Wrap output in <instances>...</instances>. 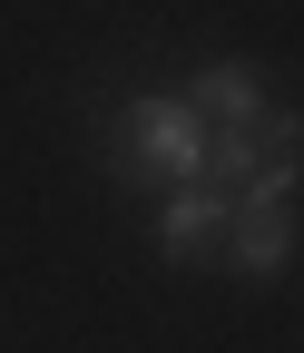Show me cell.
<instances>
[{
	"instance_id": "1",
	"label": "cell",
	"mask_w": 304,
	"mask_h": 353,
	"mask_svg": "<svg viewBox=\"0 0 304 353\" xmlns=\"http://www.w3.org/2000/svg\"><path fill=\"white\" fill-rule=\"evenodd\" d=\"M196 157H206V128L187 99H138L118 118V176H167V187H196Z\"/></svg>"
},
{
	"instance_id": "2",
	"label": "cell",
	"mask_w": 304,
	"mask_h": 353,
	"mask_svg": "<svg viewBox=\"0 0 304 353\" xmlns=\"http://www.w3.org/2000/svg\"><path fill=\"white\" fill-rule=\"evenodd\" d=\"M187 108H196V128H265V88L245 69H206L187 88Z\"/></svg>"
},
{
	"instance_id": "3",
	"label": "cell",
	"mask_w": 304,
	"mask_h": 353,
	"mask_svg": "<svg viewBox=\"0 0 304 353\" xmlns=\"http://www.w3.org/2000/svg\"><path fill=\"white\" fill-rule=\"evenodd\" d=\"M226 196H206V187H177V196H167V216H157V245L167 255H206L216 236H226Z\"/></svg>"
},
{
	"instance_id": "4",
	"label": "cell",
	"mask_w": 304,
	"mask_h": 353,
	"mask_svg": "<svg viewBox=\"0 0 304 353\" xmlns=\"http://www.w3.org/2000/svg\"><path fill=\"white\" fill-rule=\"evenodd\" d=\"M226 265L236 275H285V216H236L226 226Z\"/></svg>"
},
{
	"instance_id": "5",
	"label": "cell",
	"mask_w": 304,
	"mask_h": 353,
	"mask_svg": "<svg viewBox=\"0 0 304 353\" xmlns=\"http://www.w3.org/2000/svg\"><path fill=\"white\" fill-rule=\"evenodd\" d=\"M285 206H294V157H275L265 176H255V187H245V206H236V216H285Z\"/></svg>"
}]
</instances>
